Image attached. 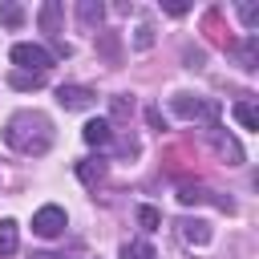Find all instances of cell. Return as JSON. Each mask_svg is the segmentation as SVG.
Wrapping results in <instances>:
<instances>
[{
  "label": "cell",
  "mask_w": 259,
  "mask_h": 259,
  "mask_svg": "<svg viewBox=\"0 0 259 259\" xmlns=\"http://www.w3.org/2000/svg\"><path fill=\"white\" fill-rule=\"evenodd\" d=\"M4 142L20 154H45L53 146V125L45 113H16L4 125Z\"/></svg>",
  "instance_id": "6da1fadb"
},
{
  "label": "cell",
  "mask_w": 259,
  "mask_h": 259,
  "mask_svg": "<svg viewBox=\"0 0 259 259\" xmlns=\"http://www.w3.org/2000/svg\"><path fill=\"white\" fill-rule=\"evenodd\" d=\"M12 65L20 69V73H49L53 69V53L45 49V45H32V40H20V45H12Z\"/></svg>",
  "instance_id": "7a4b0ae2"
},
{
  "label": "cell",
  "mask_w": 259,
  "mask_h": 259,
  "mask_svg": "<svg viewBox=\"0 0 259 259\" xmlns=\"http://www.w3.org/2000/svg\"><path fill=\"white\" fill-rule=\"evenodd\" d=\"M170 109L178 113V117H210L214 121V113H219V105H210V101H198V97H190V93H174L170 97Z\"/></svg>",
  "instance_id": "3957f363"
},
{
  "label": "cell",
  "mask_w": 259,
  "mask_h": 259,
  "mask_svg": "<svg viewBox=\"0 0 259 259\" xmlns=\"http://www.w3.org/2000/svg\"><path fill=\"white\" fill-rule=\"evenodd\" d=\"M32 231H36L40 239H57V235L65 231V210H61V206H53V202H49V206H40V210L32 214Z\"/></svg>",
  "instance_id": "277c9868"
},
{
  "label": "cell",
  "mask_w": 259,
  "mask_h": 259,
  "mask_svg": "<svg viewBox=\"0 0 259 259\" xmlns=\"http://www.w3.org/2000/svg\"><path fill=\"white\" fill-rule=\"evenodd\" d=\"M57 101H61V109H89L97 101V93L85 89V85H61L57 89Z\"/></svg>",
  "instance_id": "5b68a950"
},
{
  "label": "cell",
  "mask_w": 259,
  "mask_h": 259,
  "mask_svg": "<svg viewBox=\"0 0 259 259\" xmlns=\"http://www.w3.org/2000/svg\"><path fill=\"white\" fill-rule=\"evenodd\" d=\"M178 202H182V206H194V202H214V206H219V210H227V214L235 210V202H231V198H214V194H210V190H202V186H182V190H178Z\"/></svg>",
  "instance_id": "8992f818"
},
{
  "label": "cell",
  "mask_w": 259,
  "mask_h": 259,
  "mask_svg": "<svg viewBox=\"0 0 259 259\" xmlns=\"http://www.w3.org/2000/svg\"><path fill=\"white\" fill-rule=\"evenodd\" d=\"M61 16H65V4H61V0H45V4H40V12H36L40 32L57 36V32H61Z\"/></svg>",
  "instance_id": "52a82bcc"
},
{
  "label": "cell",
  "mask_w": 259,
  "mask_h": 259,
  "mask_svg": "<svg viewBox=\"0 0 259 259\" xmlns=\"http://www.w3.org/2000/svg\"><path fill=\"white\" fill-rule=\"evenodd\" d=\"M81 138H85L89 146H97V150H105V146L113 142V125H109L105 117H93V121H85V130H81Z\"/></svg>",
  "instance_id": "ba28073f"
},
{
  "label": "cell",
  "mask_w": 259,
  "mask_h": 259,
  "mask_svg": "<svg viewBox=\"0 0 259 259\" xmlns=\"http://www.w3.org/2000/svg\"><path fill=\"white\" fill-rule=\"evenodd\" d=\"M178 231H182V239H186L190 247H206V243H210V223H202V219H182Z\"/></svg>",
  "instance_id": "9c48e42d"
},
{
  "label": "cell",
  "mask_w": 259,
  "mask_h": 259,
  "mask_svg": "<svg viewBox=\"0 0 259 259\" xmlns=\"http://www.w3.org/2000/svg\"><path fill=\"white\" fill-rule=\"evenodd\" d=\"M105 170H109L105 158H81V162H77V178H81L85 186H97V182L105 178Z\"/></svg>",
  "instance_id": "30bf717a"
},
{
  "label": "cell",
  "mask_w": 259,
  "mask_h": 259,
  "mask_svg": "<svg viewBox=\"0 0 259 259\" xmlns=\"http://www.w3.org/2000/svg\"><path fill=\"white\" fill-rule=\"evenodd\" d=\"M20 247V227L16 219H0V255H16Z\"/></svg>",
  "instance_id": "8fae6325"
},
{
  "label": "cell",
  "mask_w": 259,
  "mask_h": 259,
  "mask_svg": "<svg viewBox=\"0 0 259 259\" xmlns=\"http://www.w3.org/2000/svg\"><path fill=\"white\" fill-rule=\"evenodd\" d=\"M77 20H81L85 28H97V24L105 20V8H101L97 0H81V4H77Z\"/></svg>",
  "instance_id": "7c38bea8"
},
{
  "label": "cell",
  "mask_w": 259,
  "mask_h": 259,
  "mask_svg": "<svg viewBox=\"0 0 259 259\" xmlns=\"http://www.w3.org/2000/svg\"><path fill=\"white\" fill-rule=\"evenodd\" d=\"M210 138H214L219 154H227V158H231V166H239V162H243V150H239V142H235V138H223V134H219V125H210Z\"/></svg>",
  "instance_id": "4fadbf2b"
},
{
  "label": "cell",
  "mask_w": 259,
  "mask_h": 259,
  "mask_svg": "<svg viewBox=\"0 0 259 259\" xmlns=\"http://www.w3.org/2000/svg\"><path fill=\"white\" fill-rule=\"evenodd\" d=\"M235 53H239L243 69H255V65H259V36H255V32H247V40H243Z\"/></svg>",
  "instance_id": "5bb4252c"
},
{
  "label": "cell",
  "mask_w": 259,
  "mask_h": 259,
  "mask_svg": "<svg viewBox=\"0 0 259 259\" xmlns=\"http://www.w3.org/2000/svg\"><path fill=\"white\" fill-rule=\"evenodd\" d=\"M231 113H235V121H239L243 130H259V113H255V105H251V101H235V109H231Z\"/></svg>",
  "instance_id": "9a60e30c"
},
{
  "label": "cell",
  "mask_w": 259,
  "mask_h": 259,
  "mask_svg": "<svg viewBox=\"0 0 259 259\" xmlns=\"http://www.w3.org/2000/svg\"><path fill=\"white\" fill-rule=\"evenodd\" d=\"M8 85H12V89H40L45 77H40V73H20V69H16V73H8Z\"/></svg>",
  "instance_id": "2e32d148"
},
{
  "label": "cell",
  "mask_w": 259,
  "mask_h": 259,
  "mask_svg": "<svg viewBox=\"0 0 259 259\" xmlns=\"http://www.w3.org/2000/svg\"><path fill=\"white\" fill-rule=\"evenodd\" d=\"M121 259H158V255H154V247L146 239H138V243H125L121 247Z\"/></svg>",
  "instance_id": "e0dca14e"
},
{
  "label": "cell",
  "mask_w": 259,
  "mask_h": 259,
  "mask_svg": "<svg viewBox=\"0 0 259 259\" xmlns=\"http://www.w3.org/2000/svg\"><path fill=\"white\" fill-rule=\"evenodd\" d=\"M0 20H4L8 28H20V24H24V8L8 0V4H0Z\"/></svg>",
  "instance_id": "ac0fdd59"
},
{
  "label": "cell",
  "mask_w": 259,
  "mask_h": 259,
  "mask_svg": "<svg viewBox=\"0 0 259 259\" xmlns=\"http://www.w3.org/2000/svg\"><path fill=\"white\" fill-rule=\"evenodd\" d=\"M138 223H142V231H158L162 227V214L154 206H138Z\"/></svg>",
  "instance_id": "d6986e66"
},
{
  "label": "cell",
  "mask_w": 259,
  "mask_h": 259,
  "mask_svg": "<svg viewBox=\"0 0 259 259\" xmlns=\"http://www.w3.org/2000/svg\"><path fill=\"white\" fill-rule=\"evenodd\" d=\"M239 16H243V24H247V28H255V24H259V8H255V4H239Z\"/></svg>",
  "instance_id": "ffe728a7"
},
{
  "label": "cell",
  "mask_w": 259,
  "mask_h": 259,
  "mask_svg": "<svg viewBox=\"0 0 259 259\" xmlns=\"http://www.w3.org/2000/svg\"><path fill=\"white\" fill-rule=\"evenodd\" d=\"M134 45H138V49H150V45H154V28H150V24H142V28L134 32Z\"/></svg>",
  "instance_id": "44dd1931"
},
{
  "label": "cell",
  "mask_w": 259,
  "mask_h": 259,
  "mask_svg": "<svg viewBox=\"0 0 259 259\" xmlns=\"http://www.w3.org/2000/svg\"><path fill=\"white\" fill-rule=\"evenodd\" d=\"M113 117H130V101L125 97H113Z\"/></svg>",
  "instance_id": "7402d4cb"
},
{
  "label": "cell",
  "mask_w": 259,
  "mask_h": 259,
  "mask_svg": "<svg viewBox=\"0 0 259 259\" xmlns=\"http://www.w3.org/2000/svg\"><path fill=\"white\" fill-rule=\"evenodd\" d=\"M146 121H150L154 130H162V113H158V109H146Z\"/></svg>",
  "instance_id": "603a6c76"
},
{
  "label": "cell",
  "mask_w": 259,
  "mask_h": 259,
  "mask_svg": "<svg viewBox=\"0 0 259 259\" xmlns=\"http://www.w3.org/2000/svg\"><path fill=\"white\" fill-rule=\"evenodd\" d=\"M32 259H61V255H53V251H36Z\"/></svg>",
  "instance_id": "cb8c5ba5"
}]
</instances>
